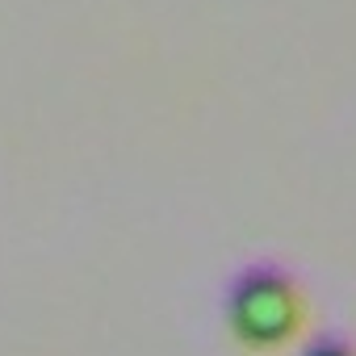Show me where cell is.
I'll list each match as a JSON object with an SVG mask.
<instances>
[{"label":"cell","instance_id":"cell-1","mask_svg":"<svg viewBox=\"0 0 356 356\" xmlns=\"http://www.w3.org/2000/svg\"><path fill=\"white\" fill-rule=\"evenodd\" d=\"M218 310H222L227 335L243 352L268 356V352H281L306 335L310 298H306L302 277L289 264L264 256V260L239 264L227 277Z\"/></svg>","mask_w":356,"mask_h":356},{"label":"cell","instance_id":"cell-2","mask_svg":"<svg viewBox=\"0 0 356 356\" xmlns=\"http://www.w3.org/2000/svg\"><path fill=\"white\" fill-rule=\"evenodd\" d=\"M298 356H356V339L343 327H323L302 339Z\"/></svg>","mask_w":356,"mask_h":356}]
</instances>
